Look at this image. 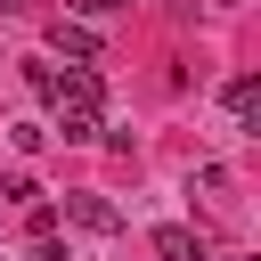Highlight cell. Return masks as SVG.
I'll list each match as a JSON object with an SVG mask.
<instances>
[{
	"instance_id": "7a4b0ae2",
	"label": "cell",
	"mask_w": 261,
	"mask_h": 261,
	"mask_svg": "<svg viewBox=\"0 0 261 261\" xmlns=\"http://www.w3.org/2000/svg\"><path fill=\"white\" fill-rule=\"evenodd\" d=\"M98 98H106V82H98L90 65H73V73L49 82V106H98Z\"/></svg>"
},
{
	"instance_id": "5b68a950",
	"label": "cell",
	"mask_w": 261,
	"mask_h": 261,
	"mask_svg": "<svg viewBox=\"0 0 261 261\" xmlns=\"http://www.w3.org/2000/svg\"><path fill=\"white\" fill-rule=\"evenodd\" d=\"M155 253H163V261H212V245H204L196 228H155Z\"/></svg>"
},
{
	"instance_id": "ba28073f",
	"label": "cell",
	"mask_w": 261,
	"mask_h": 261,
	"mask_svg": "<svg viewBox=\"0 0 261 261\" xmlns=\"http://www.w3.org/2000/svg\"><path fill=\"white\" fill-rule=\"evenodd\" d=\"M8 147H16V155H41L49 130H41V122H8Z\"/></svg>"
},
{
	"instance_id": "6da1fadb",
	"label": "cell",
	"mask_w": 261,
	"mask_h": 261,
	"mask_svg": "<svg viewBox=\"0 0 261 261\" xmlns=\"http://www.w3.org/2000/svg\"><path fill=\"white\" fill-rule=\"evenodd\" d=\"M65 220H73V228H90V237H114V228H122V204H106V196H90V188H82V196H65Z\"/></svg>"
},
{
	"instance_id": "8fae6325",
	"label": "cell",
	"mask_w": 261,
	"mask_h": 261,
	"mask_svg": "<svg viewBox=\"0 0 261 261\" xmlns=\"http://www.w3.org/2000/svg\"><path fill=\"white\" fill-rule=\"evenodd\" d=\"M171 8H188V0H171Z\"/></svg>"
},
{
	"instance_id": "52a82bcc",
	"label": "cell",
	"mask_w": 261,
	"mask_h": 261,
	"mask_svg": "<svg viewBox=\"0 0 261 261\" xmlns=\"http://www.w3.org/2000/svg\"><path fill=\"white\" fill-rule=\"evenodd\" d=\"M0 196H8V204H41V179H33V171H0Z\"/></svg>"
},
{
	"instance_id": "277c9868",
	"label": "cell",
	"mask_w": 261,
	"mask_h": 261,
	"mask_svg": "<svg viewBox=\"0 0 261 261\" xmlns=\"http://www.w3.org/2000/svg\"><path fill=\"white\" fill-rule=\"evenodd\" d=\"M49 139H65V147H90V139H98V106H57Z\"/></svg>"
},
{
	"instance_id": "30bf717a",
	"label": "cell",
	"mask_w": 261,
	"mask_h": 261,
	"mask_svg": "<svg viewBox=\"0 0 261 261\" xmlns=\"http://www.w3.org/2000/svg\"><path fill=\"white\" fill-rule=\"evenodd\" d=\"M33 261H65V245H57V237H41V245H33Z\"/></svg>"
},
{
	"instance_id": "8992f818",
	"label": "cell",
	"mask_w": 261,
	"mask_h": 261,
	"mask_svg": "<svg viewBox=\"0 0 261 261\" xmlns=\"http://www.w3.org/2000/svg\"><path fill=\"white\" fill-rule=\"evenodd\" d=\"M253 106H261V73H237V82H228V114L253 122Z\"/></svg>"
},
{
	"instance_id": "9c48e42d",
	"label": "cell",
	"mask_w": 261,
	"mask_h": 261,
	"mask_svg": "<svg viewBox=\"0 0 261 261\" xmlns=\"http://www.w3.org/2000/svg\"><path fill=\"white\" fill-rule=\"evenodd\" d=\"M65 8H73V16H114L122 0H65Z\"/></svg>"
},
{
	"instance_id": "3957f363",
	"label": "cell",
	"mask_w": 261,
	"mask_h": 261,
	"mask_svg": "<svg viewBox=\"0 0 261 261\" xmlns=\"http://www.w3.org/2000/svg\"><path fill=\"white\" fill-rule=\"evenodd\" d=\"M49 49H65V57L98 65V33H90V24H73V16H57V24H49Z\"/></svg>"
}]
</instances>
